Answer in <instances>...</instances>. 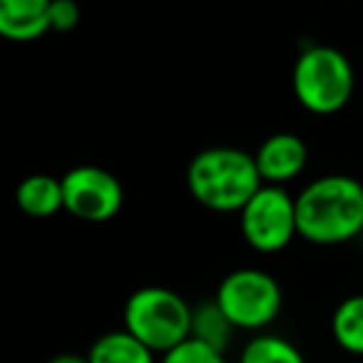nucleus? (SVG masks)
Segmentation results:
<instances>
[{
    "label": "nucleus",
    "mask_w": 363,
    "mask_h": 363,
    "mask_svg": "<svg viewBox=\"0 0 363 363\" xmlns=\"http://www.w3.org/2000/svg\"><path fill=\"white\" fill-rule=\"evenodd\" d=\"M298 237L316 247H336L363 232V184L348 174L308 182L296 197Z\"/></svg>",
    "instance_id": "1"
},
{
    "label": "nucleus",
    "mask_w": 363,
    "mask_h": 363,
    "mask_svg": "<svg viewBox=\"0 0 363 363\" xmlns=\"http://www.w3.org/2000/svg\"><path fill=\"white\" fill-rule=\"evenodd\" d=\"M262 184L254 155L237 147H207L187 167L189 194L212 212L239 214Z\"/></svg>",
    "instance_id": "2"
},
{
    "label": "nucleus",
    "mask_w": 363,
    "mask_h": 363,
    "mask_svg": "<svg viewBox=\"0 0 363 363\" xmlns=\"http://www.w3.org/2000/svg\"><path fill=\"white\" fill-rule=\"evenodd\" d=\"M291 87L303 110L328 117L351 102L356 75L351 60L338 48L311 45L294 62Z\"/></svg>",
    "instance_id": "3"
},
{
    "label": "nucleus",
    "mask_w": 363,
    "mask_h": 363,
    "mask_svg": "<svg viewBox=\"0 0 363 363\" xmlns=\"http://www.w3.org/2000/svg\"><path fill=\"white\" fill-rule=\"evenodd\" d=\"M125 328L155 353H167L192 336L194 311L167 286H142L125 301Z\"/></svg>",
    "instance_id": "4"
},
{
    "label": "nucleus",
    "mask_w": 363,
    "mask_h": 363,
    "mask_svg": "<svg viewBox=\"0 0 363 363\" xmlns=\"http://www.w3.org/2000/svg\"><path fill=\"white\" fill-rule=\"evenodd\" d=\"M214 301L234 328L262 331L281 313L284 294L272 274L262 269H237L219 281Z\"/></svg>",
    "instance_id": "5"
},
{
    "label": "nucleus",
    "mask_w": 363,
    "mask_h": 363,
    "mask_svg": "<svg viewBox=\"0 0 363 363\" xmlns=\"http://www.w3.org/2000/svg\"><path fill=\"white\" fill-rule=\"evenodd\" d=\"M242 237L254 252L277 254L298 237L296 197L281 184H262L239 212Z\"/></svg>",
    "instance_id": "6"
},
{
    "label": "nucleus",
    "mask_w": 363,
    "mask_h": 363,
    "mask_svg": "<svg viewBox=\"0 0 363 363\" xmlns=\"http://www.w3.org/2000/svg\"><path fill=\"white\" fill-rule=\"evenodd\" d=\"M62 194L65 212L90 224L110 222L125 202L120 179L97 164H77L67 169L62 174Z\"/></svg>",
    "instance_id": "7"
},
{
    "label": "nucleus",
    "mask_w": 363,
    "mask_h": 363,
    "mask_svg": "<svg viewBox=\"0 0 363 363\" xmlns=\"http://www.w3.org/2000/svg\"><path fill=\"white\" fill-rule=\"evenodd\" d=\"M259 174H262L264 184H286V182L296 179L308 162L306 142L294 132H277V135L267 137L254 152Z\"/></svg>",
    "instance_id": "8"
},
{
    "label": "nucleus",
    "mask_w": 363,
    "mask_h": 363,
    "mask_svg": "<svg viewBox=\"0 0 363 363\" xmlns=\"http://www.w3.org/2000/svg\"><path fill=\"white\" fill-rule=\"evenodd\" d=\"M52 0H0V35L13 43H33L50 33Z\"/></svg>",
    "instance_id": "9"
},
{
    "label": "nucleus",
    "mask_w": 363,
    "mask_h": 363,
    "mask_svg": "<svg viewBox=\"0 0 363 363\" xmlns=\"http://www.w3.org/2000/svg\"><path fill=\"white\" fill-rule=\"evenodd\" d=\"M16 202L21 212L33 219H48L65 209V194H62V179L52 174H30L18 184Z\"/></svg>",
    "instance_id": "10"
},
{
    "label": "nucleus",
    "mask_w": 363,
    "mask_h": 363,
    "mask_svg": "<svg viewBox=\"0 0 363 363\" xmlns=\"http://www.w3.org/2000/svg\"><path fill=\"white\" fill-rule=\"evenodd\" d=\"M90 363H157L155 351L132 336L127 328L102 333L87 351Z\"/></svg>",
    "instance_id": "11"
},
{
    "label": "nucleus",
    "mask_w": 363,
    "mask_h": 363,
    "mask_svg": "<svg viewBox=\"0 0 363 363\" xmlns=\"http://www.w3.org/2000/svg\"><path fill=\"white\" fill-rule=\"evenodd\" d=\"M333 341L353 356H363V294L343 298L331 316Z\"/></svg>",
    "instance_id": "12"
},
{
    "label": "nucleus",
    "mask_w": 363,
    "mask_h": 363,
    "mask_svg": "<svg viewBox=\"0 0 363 363\" xmlns=\"http://www.w3.org/2000/svg\"><path fill=\"white\" fill-rule=\"evenodd\" d=\"M239 363H306V358L291 341L274 333H264L242 348Z\"/></svg>",
    "instance_id": "13"
},
{
    "label": "nucleus",
    "mask_w": 363,
    "mask_h": 363,
    "mask_svg": "<svg viewBox=\"0 0 363 363\" xmlns=\"http://www.w3.org/2000/svg\"><path fill=\"white\" fill-rule=\"evenodd\" d=\"M232 323L227 321V316L222 313V308L217 306V301L204 303L199 311H194V326H192V336L202 338V341L217 346L219 351H224L227 346L229 331H232Z\"/></svg>",
    "instance_id": "14"
},
{
    "label": "nucleus",
    "mask_w": 363,
    "mask_h": 363,
    "mask_svg": "<svg viewBox=\"0 0 363 363\" xmlns=\"http://www.w3.org/2000/svg\"><path fill=\"white\" fill-rule=\"evenodd\" d=\"M160 363H227L224 361V351L217 346L202 341L197 336H189L187 341H182L172 351L162 353Z\"/></svg>",
    "instance_id": "15"
},
{
    "label": "nucleus",
    "mask_w": 363,
    "mask_h": 363,
    "mask_svg": "<svg viewBox=\"0 0 363 363\" xmlns=\"http://www.w3.org/2000/svg\"><path fill=\"white\" fill-rule=\"evenodd\" d=\"M80 23V6L75 0H52L50 3V30L70 33Z\"/></svg>",
    "instance_id": "16"
},
{
    "label": "nucleus",
    "mask_w": 363,
    "mask_h": 363,
    "mask_svg": "<svg viewBox=\"0 0 363 363\" xmlns=\"http://www.w3.org/2000/svg\"><path fill=\"white\" fill-rule=\"evenodd\" d=\"M48 363H90V358L80 356V353H57Z\"/></svg>",
    "instance_id": "17"
}]
</instances>
